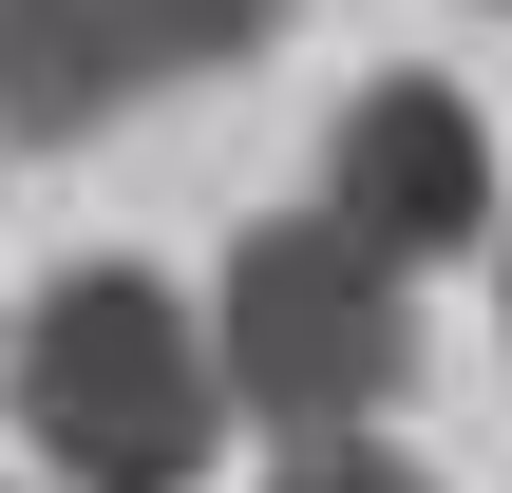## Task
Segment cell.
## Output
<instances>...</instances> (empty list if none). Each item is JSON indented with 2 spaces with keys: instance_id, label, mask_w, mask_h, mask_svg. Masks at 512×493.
<instances>
[{
  "instance_id": "5",
  "label": "cell",
  "mask_w": 512,
  "mask_h": 493,
  "mask_svg": "<svg viewBox=\"0 0 512 493\" xmlns=\"http://www.w3.org/2000/svg\"><path fill=\"white\" fill-rule=\"evenodd\" d=\"M266 493H437V475H418L399 437H323V456H285Z\"/></svg>"
},
{
  "instance_id": "4",
  "label": "cell",
  "mask_w": 512,
  "mask_h": 493,
  "mask_svg": "<svg viewBox=\"0 0 512 493\" xmlns=\"http://www.w3.org/2000/svg\"><path fill=\"white\" fill-rule=\"evenodd\" d=\"M266 19H0V133L19 152H76L95 114L171 95V76H228Z\"/></svg>"
},
{
  "instance_id": "3",
  "label": "cell",
  "mask_w": 512,
  "mask_h": 493,
  "mask_svg": "<svg viewBox=\"0 0 512 493\" xmlns=\"http://www.w3.org/2000/svg\"><path fill=\"white\" fill-rule=\"evenodd\" d=\"M323 228L361 247V266H456L475 228H494V133H475V95L456 76H361L342 95V133H323Z\"/></svg>"
},
{
  "instance_id": "1",
  "label": "cell",
  "mask_w": 512,
  "mask_h": 493,
  "mask_svg": "<svg viewBox=\"0 0 512 493\" xmlns=\"http://www.w3.org/2000/svg\"><path fill=\"white\" fill-rule=\"evenodd\" d=\"M0 380H19V456L57 493H190L228 437L209 304H171V266H57L0 323Z\"/></svg>"
},
{
  "instance_id": "6",
  "label": "cell",
  "mask_w": 512,
  "mask_h": 493,
  "mask_svg": "<svg viewBox=\"0 0 512 493\" xmlns=\"http://www.w3.org/2000/svg\"><path fill=\"white\" fill-rule=\"evenodd\" d=\"M494 304H512V247H494Z\"/></svg>"
},
{
  "instance_id": "2",
  "label": "cell",
  "mask_w": 512,
  "mask_h": 493,
  "mask_svg": "<svg viewBox=\"0 0 512 493\" xmlns=\"http://www.w3.org/2000/svg\"><path fill=\"white\" fill-rule=\"evenodd\" d=\"M209 380H228V418H266L285 456L380 437V399L418 380V285L361 266L323 209H266V228L228 247V285H209Z\"/></svg>"
}]
</instances>
